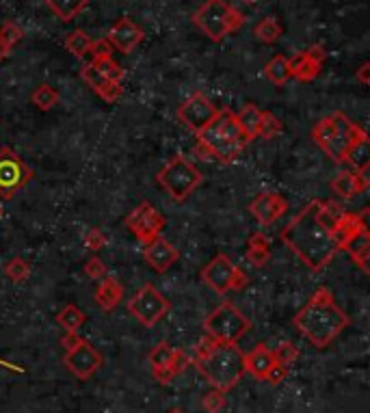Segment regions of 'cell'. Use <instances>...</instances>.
Returning a JSON list of instances; mask_svg holds the SVG:
<instances>
[{
    "instance_id": "obj_22",
    "label": "cell",
    "mask_w": 370,
    "mask_h": 413,
    "mask_svg": "<svg viewBox=\"0 0 370 413\" xmlns=\"http://www.w3.org/2000/svg\"><path fill=\"white\" fill-rule=\"evenodd\" d=\"M344 164H351L358 173H366L370 167V139L366 135V130L360 132V137L351 143L344 156Z\"/></svg>"
},
{
    "instance_id": "obj_34",
    "label": "cell",
    "mask_w": 370,
    "mask_h": 413,
    "mask_svg": "<svg viewBox=\"0 0 370 413\" xmlns=\"http://www.w3.org/2000/svg\"><path fill=\"white\" fill-rule=\"evenodd\" d=\"M5 275L11 279L13 284H22L30 277V267L24 258H11L5 267Z\"/></svg>"
},
{
    "instance_id": "obj_35",
    "label": "cell",
    "mask_w": 370,
    "mask_h": 413,
    "mask_svg": "<svg viewBox=\"0 0 370 413\" xmlns=\"http://www.w3.org/2000/svg\"><path fill=\"white\" fill-rule=\"evenodd\" d=\"M273 357H275V363H280V366L291 368L299 357V349L293 342H282L278 349L273 351Z\"/></svg>"
},
{
    "instance_id": "obj_42",
    "label": "cell",
    "mask_w": 370,
    "mask_h": 413,
    "mask_svg": "<svg viewBox=\"0 0 370 413\" xmlns=\"http://www.w3.org/2000/svg\"><path fill=\"white\" fill-rule=\"evenodd\" d=\"M188 366H191V357H188L184 351L175 349V353H173V359H171V363H169V368L173 370V374H175V376L182 374V372H184Z\"/></svg>"
},
{
    "instance_id": "obj_3",
    "label": "cell",
    "mask_w": 370,
    "mask_h": 413,
    "mask_svg": "<svg viewBox=\"0 0 370 413\" xmlns=\"http://www.w3.org/2000/svg\"><path fill=\"white\" fill-rule=\"evenodd\" d=\"M191 363H195L199 374L219 392H230L245 374V353L238 344L219 342L208 336L199 342Z\"/></svg>"
},
{
    "instance_id": "obj_12",
    "label": "cell",
    "mask_w": 370,
    "mask_h": 413,
    "mask_svg": "<svg viewBox=\"0 0 370 413\" xmlns=\"http://www.w3.org/2000/svg\"><path fill=\"white\" fill-rule=\"evenodd\" d=\"M165 217L160 214L150 202H141L130 214L126 217V227L137 236L139 242L148 244L152 242L156 236L163 234L165 227Z\"/></svg>"
},
{
    "instance_id": "obj_17",
    "label": "cell",
    "mask_w": 370,
    "mask_h": 413,
    "mask_svg": "<svg viewBox=\"0 0 370 413\" xmlns=\"http://www.w3.org/2000/svg\"><path fill=\"white\" fill-rule=\"evenodd\" d=\"M143 256H146V262L156 273H167L180 260V251L163 236H156L152 242H148L146 249H143Z\"/></svg>"
},
{
    "instance_id": "obj_23",
    "label": "cell",
    "mask_w": 370,
    "mask_h": 413,
    "mask_svg": "<svg viewBox=\"0 0 370 413\" xmlns=\"http://www.w3.org/2000/svg\"><path fill=\"white\" fill-rule=\"evenodd\" d=\"M288 63H291V78H297L301 82H312L320 74V68H323L305 52H297L293 59H288Z\"/></svg>"
},
{
    "instance_id": "obj_18",
    "label": "cell",
    "mask_w": 370,
    "mask_h": 413,
    "mask_svg": "<svg viewBox=\"0 0 370 413\" xmlns=\"http://www.w3.org/2000/svg\"><path fill=\"white\" fill-rule=\"evenodd\" d=\"M340 251H347L353 258V262H356L366 275L370 273V267H368V260H370V232H368V223L362 225L358 232L342 244Z\"/></svg>"
},
{
    "instance_id": "obj_16",
    "label": "cell",
    "mask_w": 370,
    "mask_h": 413,
    "mask_svg": "<svg viewBox=\"0 0 370 413\" xmlns=\"http://www.w3.org/2000/svg\"><path fill=\"white\" fill-rule=\"evenodd\" d=\"M288 210V200L280 193H260L249 204V212L260 225H273Z\"/></svg>"
},
{
    "instance_id": "obj_10",
    "label": "cell",
    "mask_w": 370,
    "mask_h": 413,
    "mask_svg": "<svg viewBox=\"0 0 370 413\" xmlns=\"http://www.w3.org/2000/svg\"><path fill=\"white\" fill-rule=\"evenodd\" d=\"M171 309V303L163 296L154 284H146L137 290V294L128 301V311L143 325V327H156Z\"/></svg>"
},
{
    "instance_id": "obj_14",
    "label": "cell",
    "mask_w": 370,
    "mask_h": 413,
    "mask_svg": "<svg viewBox=\"0 0 370 413\" xmlns=\"http://www.w3.org/2000/svg\"><path fill=\"white\" fill-rule=\"evenodd\" d=\"M217 111L219 108L208 100L202 91H195L178 106V119L186 128H191L193 132H202L208 124L215 119Z\"/></svg>"
},
{
    "instance_id": "obj_28",
    "label": "cell",
    "mask_w": 370,
    "mask_h": 413,
    "mask_svg": "<svg viewBox=\"0 0 370 413\" xmlns=\"http://www.w3.org/2000/svg\"><path fill=\"white\" fill-rule=\"evenodd\" d=\"M253 35H255V39L262 41V44H275L284 35V28L278 22V18H264V20H260L258 24H255Z\"/></svg>"
},
{
    "instance_id": "obj_26",
    "label": "cell",
    "mask_w": 370,
    "mask_h": 413,
    "mask_svg": "<svg viewBox=\"0 0 370 413\" xmlns=\"http://www.w3.org/2000/svg\"><path fill=\"white\" fill-rule=\"evenodd\" d=\"M87 316H85V311L80 309L78 305L74 303H68L66 307H63L59 314H57V323L66 329V332L70 334H78V329L85 325Z\"/></svg>"
},
{
    "instance_id": "obj_5",
    "label": "cell",
    "mask_w": 370,
    "mask_h": 413,
    "mask_svg": "<svg viewBox=\"0 0 370 413\" xmlns=\"http://www.w3.org/2000/svg\"><path fill=\"white\" fill-rule=\"evenodd\" d=\"M360 132L362 128L356 122H351L342 111H335L314 124L312 139L333 162L344 164L347 150L360 137Z\"/></svg>"
},
{
    "instance_id": "obj_8",
    "label": "cell",
    "mask_w": 370,
    "mask_h": 413,
    "mask_svg": "<svg viewBox=\"0 0 370 413\" xmlns=\"http://www.w3.org/2000/svg\"><path fill=\"white\" fill-rule=\"evenodd\" d=\"M156 182L175 202H184L202 184V173L195 164H191L184 156L178 154L156 173Z\"/></svg>"
},
{
    "instance_id": "obj_9",
    "label": "cell",
    "mask_w": 370,
    "mask_h": 413,
    "mask_svg": "<svg viewBox=\"0 0 370 413\" xmlns=\"http://www.w3.org/2000/svg\"><path fill=\"white\" fill-rule=\"evenodd\" d=\"M202 279L208 288H213L217 294H228L230 290H243L249 279L236 264L225 256L217 253L211 262L202 269Z\"/></svg>"
},
{
    "instance_id": "obj_51",
    "label": "cell",
    "mask_w": 370,
    "mask_h": 413,
    "mask_svg": "<svg viewBox=\"0 0 370 413\" xmlns=\"http://www.w3.org/2000/svg\"><path fill=\"white\" fill-rule=\"evenodd\" d=\"M9 52H11V50H9V48H7V46L3 44V39H0V63H3V59H5V57H7Z\"/></svg>"
},
{
    "instance_id": "obj_20",
    "label": "cell",
    "mask_w": 370,
    "mask_h": 413,
    "mask_svg": "<svg viewBox=\"0 0 370 413\" xmlns=\"http://www.w3.org/2000/svg\"><path fill=\"white\" fill-rule=\"evenodd\" d=\"M273 366H275V357H273L271 349H266V344H258L245 355V372H249L258 381H264Z\"/></svg>"
},
{
    "instance_id": "obj_46",
    "label": "cell",
    "mask_w": 370,
    "mask_h": 413,
    "mask_svg": "<svg viewBox=\"0 0 370 413\" xmlns=\"http://www.w3.org/2000/svg\"><path fill=\"white\" fill-rule=\"evenodd\" d=\"M305 55H308V57H310L314 63H318V65H323V61H325V57H327L325 48L318 46V44H314L312 48H308V50H305Z\"/></svg>"
},
{
    "instance_id": "obj_39",
    "label": "cell",
    "mask_w": 370,
    "mask_h": 413,
    "mask_svg": "<svg viewBox=\"0 0 370 413\" xmlns=\"http://www.w3.org/2000/svg\"><path fill=\"white\" fill-rule=\"evenodd\" d=\"M83 271H85V275L89 277V279H102V277H106V264L98 258V256H93V258H89L87 262H85V267H83Z\"/></svg>"
},
{
    "instance_id": "obj_24",
    "label": "cell",
    "mask_w": 370,
    "mask_h": 413,
    "mask_svg": "<svg viewBox=\"0 0 370 413\" xmlns=\"http://www.w3.org/2000/svg\"><path fill=\"white\" fill-rule=\"evenodd\" d=\"M46 5L61 22H72L87 9V0H46Z\"/></svg>"
},
{
    "instance_id": "obj_29",
    "label": "cell",
    "mask_w": 370,
    "mask_h": 413,
    "mask_svg": "<svg viewBox=\"0 0 370 413\" xmlns=\"http://www.w3.org/2000/svg\"><path fill=\"white\" fill-rule=\"evenodd\" d=\"M59 100H61L59 91L52 85H46V82H43V85H39L33 93H30V102H33L39 111L55 108L59 104Z\"/></svg>"
},
{
    "instance_id": "obj_53",
    "label": "cell",
    "mask_w": 370,
    "mask_h": 413,
    "mask_svg": "<svg viewBox=\"0 0 370 413\" xmlns=\"http://www.w3.org/2000/svg\"><path fill=\"white\" fill-rule=\"evenodd\" d=\"M243 3H255V0H243Z\"/></svg>"
},
{
    "instance_id": "obj_45",
    "label": "cell",
    "mask_w": 370,
    "mask_h": 413,
    "mask_svg": "<svg viewBox=\"0 0 370 413\" xmlns=\"http://www.w3.org/2000/svg\"><path fill=\"white\" fill-rule=\"evenodd\" d=\"M152 374H154V378H156L160 385H169L173 378H175V374H173L171 368H152Z\"/></svg>"
},
{
    "instance_id": "obj_44",
    "label": "cell",
    "mask_w": 370,
    "mask_h": 413,
    "mask_svg": "<svg viewBox=\"0 0 370 413\" xmlns=\"http://www.w3.org/2000/svg\"><path fill=\"white\" fill-rule=\"evenodd\" d=\"M286 376H288V368H284V366H280V363H275V366H273V368L269 370V374H266L264 381L271 383V385H280Z\"/></svg>"
},
{
    "instance_id": "obj_30",
    "label": "cell",
    "mask_w": 370,
    "mask_h": 413,
    "mask_svg": "<svg viewBox=\"0 0 370 413\" xmlns=\"http://www.w3.org/2000/svg\"><path fill=\"white\" fill-rule=\"evenodd\" d=\"M66 48H68V52H72L76 59H83L91 50V39L85 30H72L66 39Z\"/></svg>"
},
{
    "instance_id": "obj_4",
    "label": "cell",
    "mask_w": 370,
    "mask_h": 413,
    "mask_svg": "<svg viewBox=\"0 0 370 413\" xmlns=\"http://www.w3.org/2000/svg\"><path fill=\"white\" fill-rule=\"evenodd\" d=\"M197 143H202L215 160L230 164L240 156V152L251 143L243 128L236 122V113L230 108L217 111L215 119L208 124L202 132H197Z\"/></svg>"
},
{
    "instance_id": "obj_41",
    "label": "cell",
    "mask_w": 370,
    "mask_h": 413,
    "mask_svg": "<svg viewBox=\"0 0 370 413\" xmlns=\"http://www.w3.org/2000/svg\"><path fill=\"white\" fill-rule=\"evenodd\" d=\"M104 244H106V236L100 232V229L98 227L89 229L87 236H85V247H87V249L93 251V253H98L100 249H104Z\"/></svg>"
},
{
    "instance_id": "obj_6",
    "label": "cell",
    "mask_w": 370,
    "mask_h": 413,
    "mask_svg": "<svg viewBox=\"0 0 370 413\" xmlns=\"http://www.w3.org/2000/svg\"><path fill=\"white\" fill-rule=\"evenodd\" d=\"M193 22L204 32L208 39L223 41L230 32L243 26L245 18L236 7L228 5L225 0H206V3L195 11Z\"/></svg>"
},
{
    "instance_id": "obj_52",
    "label": "cell",
    "mask_w": 370,
    "mask_h": 413,
    "mask_svg": "<svg viewBox=\"0 0 370 413\" xmlns=\"http://www.w3.org/2000/svg\"><path fill=\"white\" fill-rule=\"evenodd\" d=\"M167 413H184L182 409H171V411H167Z\"/></svg>"
},
{
    "instance_id": "obj_25",
    "label": "cell",
    "mask_w": 370,
    "mask_h": 413,
    "mask_svg": "<svg viewBox=\"0 0 370 413\" xmlns=\"http://www.w3.org/2000/svg\"><path fill=\"white\" fill-rule=\"evenodd\" d=\"M260 117H262V111L255 104H245L243 108L236 113V122H238L240 128H243L245 135L249 137V141H253L255 135H258Z\"/></svg>"
},
{
    "instance_id": "obj_19",
    "label": "cell",
    "mask_w": 370,
    "mask_h": 413,
    "mask_svg": "<svg viewBox=\"0 0 370 413\" xmlns=\"http://www.w3.org/2000/svg\"><path fill=\"white\" fill-rule=\"evenodd\" d=\"M331 191L340 197V200H353V197H358L360 193L366 191L368 182L364 177V173L358 171H340L333 180H331Z\"/></svg>"
},
{
    "instance_id": "obj_50",
    "label": "cell",
    "mask_w": 370,
    "mask_h": 413,
    "mask_svg": "<svg viewBox=\"0 0 370 413\" xmlns=\"http://www.w3.org/2000/svg\"><path fill=\"white\" fill-rule=\"evenodd\" d=\"M195 154H197V156H199L202 160H215V158H213V154L208 152V150H206V147H204L202 143H197V147H195Z\"/></svg>"
},
{
    "instance_id": "obj_48",
    "label": "cell",
    "mask_w": 370,
    "mask_h": 413,
    "mask_svg": "<svg viewBox=\"0 0 370 413\" xmlns=\"http://www.w3.org/2000/svg\"><path fill=\"white\" fill-rule=\"evenodd\" d=\"M80 340H83V338H80L78 334H70V332H66V336L61 338V346H63V349H66V351H70V349H74V346H76Z\"/></svg>"
},
{
    "instance_id": "obj_54",
    "label": "cell",
    "mask_w": 370,
    "mask_h": 413,
    "mask_svg": "<svg viewBox=\"0 0 370 413\" xmlns=\"http://www.w3.org/2000/svg\"><path fill=\"white\" fill-rule=\"evenodd\" d=\"M0 214H3V210H0Z\"/></svg>"
},
{
    "instance_id": "obj_37",
    "label": "cell",
    "mask_w": 370,
    "mask_h": 413,
    "mask_svg": "<svg viewBox=\"0 0 370 413\" xmlns=\"http://www.w3.org/2000/svg\"><path fill=\"white\" fill-rule=\"evenodd\" d=\"M24 37V32L18 24H13V22H5L3 26H0V39H3V44L9 48L15 46V44H20V39Z\"/></svg>"
},
{
    "instance_id": "obj_15",
    "label": "cell",
    "mask_w": 370,
    "mask_h": 413,
    "mask_svg": "<svg viewBox=\"0 0 370 413\" xmlns=\"http://www.w3.org/2000/svg\"><path fill=\"white\" fill-rule=\"evenodd\" d=\"M143 39H146V32H143L130 18H119L110 26L108 35H106V41L113 46V50H117L121 55H130Z\"/></svg>"
},
{
    "instance_id": "obj_13",
    "label": "cell",
    "mask_w": 370,
    "mask_h": 413,
    "mask_svg": "<svg viewBox=\"0 0 370 413\" xmlns=\"http://www.w3.org/2000/svg\"><path fill=\"white\" fill-rule=\"evenodd\" d=\"M63 361H66V368L78 378V381H89V378L104 366L102 353L85 338L80 340L74 349L66 351Z\"/></svg>"
},
{
    "instance_id": "obj_36",
    "label": "cell",
    "mask_w": 370,
    "mask_h": 413,
    "mask_svg": "<svg viewBox=\"0 0 370 413\" xmlns=\"http://www.w3.org/2000/svg\"><path fill=\"white\" fill-rule=\"evenodd\" d=\"M95 93H98L106 104H115L117 100H121L124 87H121V82H115V80H104L102 85H100L98 89H95Z\"/></svg>"
},
{
    "instance_id": "obj_32",
    "label": "cell",
    "mask_w": 370,
    "mask_h": 413,
    "mask_svg": "<svg viewBox=\"0 0 370 413\" xmlns=\"http://www.w3.org/2000/svg\"><path fill=\"white\" fill-rule=\"evenodd\" d=\"M173 353H175V349L169 342H158L154 349L150 351V355H148L150 366L152 368H169V363L173 359Z\"/></svg>"
},
{
    "instance_id": "obj_2",
    "label": "cell",
    "mask_w": 370,
    "mask_h": 413,
    "mask_svg": "<svg viewBox=\"0 0 370 413\" xmlns=\"http://www.w3.org/2000/svg\"><path fill=\"white\" fill-rule=\"evenodd\" d=\"M349 323L351 318L335 303L333 294L327 286H320L318 290H314L308 303L293 316L295 329L301 336L308 338L316 349H327L349 327Z\"/></svg>"
},
{
    "instance_id": "obj_11",
    "label": "cell",
    "mask_w": 370,
    "mask_h": 413,
    "mask_svg": "<svg viewBox=\"0 0 370 413\" xmlns=\"http://www.w3.org/2000/svg\"><path fill=\"white\" fill-rule=\"evenodd\" d=\"M30 180H33V171L26 167L24 160L9 147H3L0 150V197L11 200Z\"/></svg>"
},
{
    "instance_id": "obj_38",
    "label": "cell",
    "mask_w": 370,
    "mask_h": 413,
    "mask_svg": "<svg viewBox=\"0 0 370 413\" xmlns=\"http://www.w3.org/2000/svg\"><path fill=\"white\" fill-rule=\"evenodd\" d=\"M202 405L208 413H219L223 411L225 407V392H219V390H211L204 398H202Z\"/></svg>"
},
{
    "instance_id": "obj_21",
    "label": "cell",
    "mask_w": 370,
    "mask_h": 413,
    "mask_svg": "<svg viewBox=\"0 0 370 413\" xmlns=\"http://www.w3.org/2000/svg\"><path fill=\"white\" fill-rule=\"evenodd\" d=\"M124 301V288L115 277H102L98 288H95V303L104 311L117 309V305Z\"/></svg>"
},
{
    "instance_id": "obj_43",
    "label": "cell",
    "mask_w": 370,
    "mask_h": 413,
    "mask_svg": "<svg viewBox=\"0 0 370 413\" xmlns=\"http://www.w3.org/2000/svg\"><path fill=\"white\" fill-rule=\"evenodd\" d=\"M89 52L93 55V59H108V57H113V46L104 37V39H98V41H91Z\"/></svg>"
},
{
    "instance_id": "obj_40",
    "label": "cell",
    "mask_w": 370,
    "mask_h": 413,
    "mask_svg": "<svg viewBox=\"0 0 370 413\" xmlns=\"http://www.w3.org/2000/svg\"><path fill=\"white\" fill-rule=\"evenodd\" d=\"M247 260L255 269L264 267V264L271 260V247H247Z\"/></svg>"
},
{
    "instance_id": "obj_27",
    "label": "cell",
    "mask_w": 370,
    "mask_h": 413,
    "mask_svg": "<svg viewBox=\"0 0 370 413\" xmlns=\"http://www.w3.org/2000/svg\"><path fill=\"white\" fill-rule=\"evenodd\" d=\"M264 76L273 82V85H284V82L291 78V63H288V59L282 55L273 57L264 65Z\"/></svg>"
},
{
    "instance_id": "obj_47",
    "label": "cell",
    "mask_w": 370,
    "mask_h": 413,
    "mask_svg": "<svg viewBox=\"0 0 370 413\" xmlns=\"http://www.w3.org/2000/svg\"><path fill=\"white\" fill-rule=\"evenodd\" d=\"M247 247H271V244H269L266 234H262V232H253V234L247 238Z\"/></svg>"
},
{
    "instance_id": "obj_33",
    "label": "cell",
    "mask_w": 370,
    "mask_h": 413,
    "mask_svg": "<svg viewBox=\"0 0 370 413\" xmlns=\"http://www.w3.org/2000/svg\"><path fill=\"white\" fill-rule=\"evenodd\" d=\"M93 68L98 70L104 78H108V80H115V82H121V78L126 76V70L121 68V65L113 59V57H108V59H93Z\"/></svg>"
},
{
    "instance_id": "obj_31",
    "label": "cell",
    "mask_w": 370,
    "mask_h": 413,
    "mask_svg": "<svg viewBox=\"0 0 370 413\" xmlns=\"http://www.w3.org/2000/svg\"><path fill=\"white\" fill-rule=\"evenodd\" d=\"M282 132H284V124L271 111H262L260 126H258V135H255V137H260L264 141H271V139H275L278 135H282Z\"/></svg>"
},
{
    "instance_id": "obj_1",
    "label": "cell",
    "mask_w": 370,
    "mask_h": 413,
    "mask_svg": "<svg viewBox=\"0 0 370 413\" xmlns=\"http://www.w3.org/2000/svg\"><path fill=\"white\" fill-rule=\"evenodd\" d=\"M344 212L342 204L333 200H314L301 208V212L282 229V240L310 271H323L340 251L333 238V229Z\"/></svg>"
},
{
    "instance_id": "obj_49",
    "label": "cell",
    "mask_w": 370,
    "mask_h": 413,
    "mask_svg": "<svg viewBox=\"0 0 370 413\" xmlns=\"http://www.w3.org/2000/svg\"><path fill=\"white\" fill-rule=\"evenodd\" d=\"M356 80L360 85H370V63H364L362 68L356 72Z\"/></svg>"
},
{
    "instance_id": "obj_7",
    "label": "cell",
    "mask_w": 370,
    "mask_h": 413,
    "mask_svg": "<svg viewBox=\"0 0 370 413\" xmlns=\"http://www.w3.org/2000/svg\"><path fill=\"white\" fill-rule=\"evenodd\" d=\"M204 329L208 338L238 344V340L251 329V320L234 303L225 301L204 318Z\"/></svg>"
}]
</instances>
